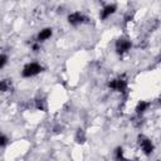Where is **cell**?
<instances>
[{
	"instance_id": "1",
	"label": "cell",
	"mask_w": 161,
	"mask_h": 161,
	"mask_svg": "<svg viewBox=\"0 0 161 161\" xmlns=\"http://www.w3.org/2000/svg\"><path fill=\"white\" fill-rule=\"evenodd\" d=\"M108 88L114 91V92H118L121 94H127L128 80L125 75H118V77H116L108 82Z\"/></svg>"
},
{
	"instance_id": "2",
	"label": "cell",
	"mask_w": 161,
	"mask_h": 161,
	"mask_svg": "<svg viewBox=\"0 0 161 161\" xmlns=\"http://www.w3.org/2000/svg\"><path fill=\"white\" fill-rule=\"evenodd\" d=\"M43 65L38 62H29L21 69V77L24 78H33L43 72Z\"/></svg>"
},
{
	"instance_id": "3",
	"label": "cell",
	"mask_w": 161,
	"mask_h": 161,
	"mask_svg": "<svg viewBox=\"0 0 161 161\" xmlns=\"http://www.w3.org/2000/svg\"><path fill=\"white\" fill-rule=\"evenodd\" d=\"M137 143H138V147L141 148L142 153L146 155V156H150V155L155 151V145H153V142L151 141V138H148V137L145 136V135H140V136H138Z\"/></svg>"
},
{
	"instance_id": "4",
	"label": "cell",
	"mask_w": 161,
	"mask_h": 161,
	"mask_svg": "<svg viewBox=\"0 0 161 161\" xmlns=\"http://www.w3.org/2000/svg\"><path fill=\"white\" fill-rule=\"evenodd\" d=\"M131 48H132V42H131L128 38H125V36H122V38L117 39L116 45H114L116 53H117V54H119V55L126 54Z\"/></svg>"
},
{
	"instance_id": "5",
	"label": "cell",
	"mask_w": 161,
	"mask_h": 161,
	"mask_svg": "<svg viewBox=\"0 0 161 161\" xmlns=\"http://www.w3.org/2000/svg\"><path fill=\"white\" fill-rule=\"evenodd\" d=\"M68 23L73 26H78L84 23H88V16H86L82 11H73L68 15Z\"/></svg>"
},
{
	"instance_id": "6",
	"label": "cell",
	"mask_w": 161,
	"mask_h": 161,
	"mask_svg": "<svg viewBox=\"0 0 161 161\" xmlns=\"http://www.w3.org/2000/svg\"><path fill=\"white\" fill-rule=\"evenodd\" d=\"M116 10H117V6H116L114 4H106V5L101 9V11H99V18H101L102 20H106V19H108L111 15H113V14L116 13Z\"/></svg>"
},
{
	"instance_id": "7",
	"label": "cell",
	"mask_w": 161,
	"mask_h": 161,
	"mask_svg": "<svg viewBox=\"0 0 161 161\" xmlns=\"http://www.w3.org/2000/svg\"><path fill=\"white\" fill-rule=\"evenodd\" d=\"M53 35V29L52 28H43L42 30H39V33L36 34V38H35V42H38L39 44L47 42L48 39H50Z\"/></svg>"
},
{
	"instance_id": "8",
	"label": "cell",
	"mask_w": 161,
	"mask_h": 161,
	"mask_svg": "<svg viewBox=\"0 0 161 161\" xmlns=\"http://www.w3.org/2000/svg\"><path fill=\"white\" fill-rule=\"evenodd\" d=\"M150 107H151V102H148V101H140V102L137 103L136 108H135L136 114H137L138 117L143 116V114L148 111V108H150Z\"/></svg>"
},
{
	"instance_id": "9",
	"label": "cell",
	"mask_w": 161,
	"mask_h": 161,
	"mask_svg": "<svg viewBox=\"0 0 161 161\" xmlns=\"http://www.w3.org/2000/svg\"><path fill=\"white\" fill-rule=\"evenodd\" d=\"M11 87H13L11 79L5 78V79H1L0 80V92H3V93L9 92V91H11Z\"/></svg>"
},
{
	"instance_id": "10",
	"label": "cell",
	"mask_w": 161,
	"mask_h": 161,
	"mask_svg": "<svg viewBox=\"0 0 161 161\" xmlns=\"http://www.w3.org/2000/svg\"><path fill=\"white\" fill-rule=\"evenodd\" d=\"M35 108L38 111H47V101L44 98H36L35 99Z\"/></svg>"
},
{
	"instance_id": "11",
	"label": "cell",
	"mask_w": 161,
	"mask_h": 161,
	"mask_svg": "<svg viewBox=\"0 0 161 161\" xmlns=\"http://www.w3.org/2000/svg\"><path fill=\"white\" fill-rule=\"evenodd\" d=\"M9 62V57L5 53H0V69H3Z\"/></svg>"
},
{
	"instance_id": "12",
	"label": "cell",
	"mask_w": 161,
	"mask_h": 161,
	"mask_svg": "<svg viewBox=\"0 0 161 161\" xmlns=\"http://www.w3.org/2000/svg\"><path fill=\"white\" fill-rule=\"evenodd\" d=\"M8 143H9V138H8V136L4 135L3 132H0V148H1V147H5Z\"/></svg>"
},
{
	"instance_id": "13",
	"label": "cell",
	"mask_w": 161,
	"mask_h": 161,
	"mask_svg": "<svg viewBox=\"0 0 161 161\" xmlns=\"http://www.w3.org/2000/svg\"><path fill=\"white\" fill-rule=\"evenodd\" d=\"M84 140H86V136H84L83 130H78V132H77V141L78 142H84Z\"/></svg>"
}]
</instances>
